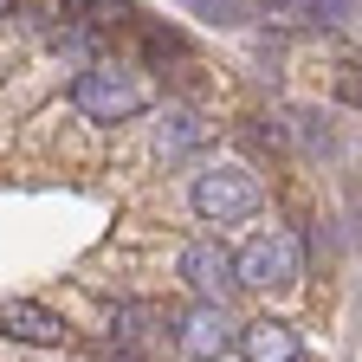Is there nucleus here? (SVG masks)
Instances as JSON below:
<instances>
[{"instance_id": "39448f33", "label": "nucleus", "mask_w": 362, "mask_h": 362, "mask_svg": "<svg viewBox=\"0 0 362 362\" xmlns=\"http://www.w3.org/2000/svg\"><path fill=\"white\" fill-rule=\"evenodd\" d=\"M110 337H117V349H123V356L143 362L149 349L181 343V310H168V304H143V298H136V304H117Z\"/></svg>"}, {"instance_id": "6e6552de", "label": "nucleus", "mask_w": 362, "mask_h": 362, "mask_svg": "<svg viewBox=\"0 0 362 362\" xmlns=\"http://www.w3.org/2000/svg\"><path fill=\"white\" fill-rule=\"evenodd\" d=\"M240 362H304V337L285 317H252L240 337Z\"/></svg>"}, {"instance_id": "f257e3e1", "label": "nucleus", "mask_w": 362, "mask_h": 362, "mask_svg": "<svg viewBox=\"0 0 362 362\" xmlns=\"http://www.w3.org/2000/svg\"><path fill=\"white\" fill-rule=\"evenodd\" d=\"M156 104V84L143 65H129V59H90L78 78H71V110L90 117V123H129V117H143Z\"/></svg>"}, {"instance_id": "f03ea898", "label": "nucleus", "mask_w": 362, "mask_h": 362, "mask_svg": "<svg viewBox=\"0 0 362 362\" xmlns=\"http://www.w3.org/2000/svg\"><path fill=\"white\" fill-rule=\"evenodd\" d=\"M188 201L207 226H233V220L259 214V175L246 162H201L188 181Z\"/></svg>"}, {"instance_id": "7ed1b4c3", "label": "nucleus", "mask_w": 362, "mask_h": 362, "mask_svg": "<svg viewBox=\"0 0 362 362\" xmlns=\"http://www.w3.org/2000/svg\"><path fill=\"white\" fill-rule=\"evenodd\" d=\"M304 279V240L291 226H272V233L246 240L240 252V291H291Z\"/></svg>"}, {"instance_id": "1a4fd4ad", "label": "nucleus", "mask_w": 362, "mask_h": 362, "mask_svg": "<svg viewBox=\"0 0 362 362\" xmlns=\"http://www.w3.org/2000/svg\"><path fill=\"white\" fill-rule=\"evenodd\" d=\"M201 143V123L188 117V110H175V117H162V149L168 156H181V149H194Z\"/></svg>"}, {"instance_id": "423d86ee", "label": "nucleus", "mask_w": 362, "mask_h": 362, "mask_svg": "<svg viewBox=\"0 0 362 362\" xmlns=\"http://www.w3.org/2000/svg\"><path fill=\"white\" fill-rule=\"evenodd\" d=\"M240 337H246V324H233L226 304H188L181 310V349L194 362H226L240 349Z\"/></svg>"}, {"instance_id": "20e7f679", "label": "nucleus", "mask_w": 362, "mask_h": 362, "mask_svg": "<svg viewBox=\"0 0 362 362\" xmlns=\"http://www.w3.org/2000/svg\"><path fill=\"white\" fill-rule=\"evenodd\" d=\"M181 285L194 291V304H226L240 291V252H226L220 240H194L181 252Z\"/></svg>"}, {"instance_id": "9d476101", "label": "nucleus", "mask_w": 362, "mask_h": 362, "mask_svg": "<svg viewBox=\"0 0 362 362\" xmlns=\"http://www.w3.org/2000/svg\"><path fill=\"white\" fill-rule=\"evenodd\" d=\"M123 362H136V356H123Z\"/></svg>"}, {"instance_id": "0eeeda50", "label": "nucleus", "mask_w": 362, "mask_h": 362, "mask_svg": "<svg viewBox=\"0 0 362 362\" xmlns=\"http://www.w3.org/2000/svg\"><path fill=\"white\" fill-rule=\"evenodd\" d=\"M0 330H7V343H39V349H52V343L71 337L65 317L45 310V304H33V298H7V310H0Z\"/></svg>"}]
</instances>
